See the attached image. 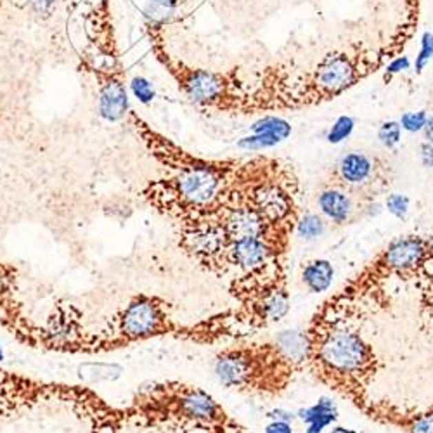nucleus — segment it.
Masks as SVG:
<instances>
[{"instance_id":"1","label":"nucleus","mask_w":433,"mask_h":433,"mask_svg":"<svg viewBox=\"0 0 433 433\" xmlns=\"http://www.w3.org/2000/svg\"><path fill=\"white\" fill-rule=\"evenodd\" d=\"M127 118L151 157L167 172L148 182L141 196L177 231L212 224L229 208L252 198L259 185L295 177L288 165L272 158L241 161L194 157L151 128L134 111H128Z\"/></svg>"},{"instance_id":"2","label":"nucleus","mask_w":433,"mask_h":433,"mask_svg":"<svg viewBox=\"0 0 433 433\" xmlns=\"http://www.w3.org/2000/svg\"><path fill=\"white\" fill-rule=\"evenodd\" d=\"M305 363L317 381L357 409L370 401L381 370L373 343L352 326L347 312L321 303L307 324Z\"/></svg>"},{"instance_id":"3","label":"nucleus","mask_w":433,"mask_h":433,"mask_svg":"<svg viewBox=\"0 0 433 433\" xmlns=\"http://www.w3.org/2000/svg\"><path fill=\"white\" fill-rule=\"evenodd\" d=\"M307 367L303 331H281L269 340L236 341L213 357V373L222 387L252 397L286 394Z\"/></svg>"},{"instance_id":"4","label":"nucleus","mask_w":433,"mask_h":433,"mask_svg":"<svg viewBox=\"0 0 433 433\" xmlns=\"http://www.w3.org/2000/svg\"><path fill=\"white\" fill-rule=\"evenodd\" d=\"M189 324H179L174 319V305L167 299L139 292L108 317L99 330L71 338L56 336L54 331L46 330L40 348L57 354L99 355L157 338L189 341Z\"/></svg>"},{"instance_id":"5","label":"nucleus","mask_w":433,"mask_h":433,"mask_svg":"<svg viewBox=\"0 0 433 433\" xmlns=\"http://www.w3.org/2000/svg\"><path fill=\"white\" fill-rule=\"evenodd\" d=\"M121 409L127 425L144 428L167 426L201 433L238 423L205 388L179 380L141 385Z\"/></svg>"},{"instance_id":"6","label":"nucleus","mask_w":433,"mask_h":433,"mask_svg":"<svg viewBox=\"0 0 433 433\" xmlns=\"http://www.w3.org/2000/svg\"><path fill=\"white\" fill-rule=\"evenodd\" d=\"M394 281L414 283L433 307V238L426 234H402L388 241L363 269L343 284L324 305L348 312L359 302L374 296Z\"/></svg>"},{"instance_id":"7","label":"nucleus","mask_w":433,"mask_h":433,"mask_svg":"<svg viewBox=\"0 0 433 433\" xmlns=\"http://www.w3.org/2000/svg\"><path fill=\"white\" fill-rule=\"evenodd\" d=\"M54 404L70 407L92 433H118L127 426L123 409L111 405L92 388L39 380L0 366V414Z\"/></svg>"},{"instance_id":"8","label":"nucleus","mask_w":433,"mask_h":433,"mask_svg":"<svg viewBox=\"0 0 433 433\" xmlns=\"http://www.w3.org/2000/svg\"><path fill=\"white\" fill-rule=\"evenodd\" d=\"M90 46L99 52V61L87 57L85 66L97 83V106L99 114L108 123H118L128 114V92L125 82V68L118 56L113 21L110 16V2H94L85 26Z\"/></svg>"},{"instance_id":"9","label":"nucleus","mask_w":433,"mask_h":433,"mask_svg":"<svg viewBox=\"0 0 433 433\" xmlns=\"http://www.w3.org/2000/svg\"><path fill=\"white\" fill-rule=\"evenodd\" d=\"M229 293L238 302L236 312L248 333L281 323L292 309L288 262H270L252 272L232 276Z\"/></svg>"},{"instance_id":"10","label":"nucleus","mask_w":433,"mask_h":433,"mask_svg":"<svg viewBox=\"0 0 433 433\" xmlns=\"http://www.w3.org/2000/svg\"><path fill=\"white\" fill-rule=\"evenodd\" d=\"M390 168L380 158L370 157L363 151H352L334 165L330 185L374 203V198L390 185Z\"/></svg>"},{"instance_id":"11","label":"nucleus","mask_w":433,"mask_h":433,"mask_svg":"<svg viewBox=\"0 0 433 433\" xmlns=\"http://www.w3.org/2000/svg\"><path fill=\"white\" fill-rule=\"evenodd\" d=\"M0 324L26 347L39 348L43 326L33 323L19 299L18 270L0 260Z\"/></svg>"},{"instance_id":"12","label":"nucleus","mask_w":433,"mask_h":433,"mask_svg":"<svg viewBox=\"0 0 433 433\" xmlns=\"http://www.w3.org/2000/svg\"><path fill=\"white\" fill-rule=\"evenodd\" d=\"M359 411L378 425L392 426L402 433H433V404L409 407L370 397Z\"/></svg>"},{"instance_id":"13","label":"nucleus","mask_w":433,"mask_h":433,"mask_svg":"<svg viewBox=\"0 0 433 433\" xmlns=\"http://www.w3.org/2000/svg\"><path fill=\"white\" fill-rule=\"evenodd\" d=\"M157 57L160 63L170 71L174 79L179 82L182 92L189 101L196 104H208L219 99L222 94V79L205 70H192L185 64L174 61L161 47H154Z\"/></svg>"},{"instance_id":"14","label":"nucleus","mask_w":433,"mask_h":433,"mask_svg":"<svg viewBox=\"0 0 433 433\" xmlns=\"http://www.w3.org/2000/svg\"><path fill=\"white\" fill-rule=\"evenodd\" d=\"M321 215L334 229L348 228L373 215V203L364 201L334 185H328L317 196Z\"/></svg>"},{"instance_id":"15","label":"nucleus","mask_w":433,"mask_h":433,"mask_svg":"<svg viewBox=\"0 0 433 433\" xmlns=\"http://www.w3.org/2000/svg\"><path fill=\"white\" fill-rule=\"evenodd\" d=\"M82 0H0V12L6 9L28 14L37 21H49L64 11L77 9Z\"/></svg>"},{"instance_id":"16","label":"nucleus","mask_w":433,"mask_h":433,"mask_svg":"<svg viewBox=\"0 0 433 433\" xmlns=\"http://www.w3.org/2000/svg\"><path fill=\"white\" fill-rule=\"evenodd\" d=\"M354 82V66L345 56H328L317 70V85L326 92H340Z\"/></svg>"},{"instance_id":"17","label":"nucleus","mask_w":433,"mask_h":433,"mask_svg":"<svg viewBox=\"0 0 433 433\" xmlns=\"http://www.w3.org/2000/svg\"><path fill=\"white\" fill-rule=\"evenodd\" d=\"M299 416L307 425V433H323L324 428L338 419V407L331 399L323 397L310 407L302 409Z\"/></svg>"},{"instance_id":"18","label":"nucleus","mask_w":433,"mask_h":433,"mask_svg":"<svg viewBox=\"0 0 433 433\" xmlns=\"http://www.w3.org/2000/svg\"><path fill=\"white\" fill-rule=\"evenodd\" d=\"M334 267L326 259H314L303 265L302 281L310 293H324L333 284Z\"/></svg>"},{"instance_id":"19","label":"nucleus","mask_w":433,"mask_h":433,"mask_svg":"<svg viewBox=\"0 0 433 433\" xmlns=\"http://www.w3.org/2000/svg\"><path fill=\"white\" fill-rule=\"evenodd\" d=\"M326 224L323 215H317V213H305V215H300L299 222H296L295 232L299 236H302L303 239H317L319 236L324 234L326 231Z\"/></svg>"},{"instance_id":"20","label":"nucleus","mask_w":433,"mask_h":433,"mask_svg":"<svg viewBox=\"0 0 433 433\" xmlns=\"http://www.w3.org/2000/svg\"><path fill=\"white\" fill-rule=\"evenodd\" d=\"M253 134H260V132H270V134H276L281 141L290 137L292 134V125L288 123L286 120H281V118H274V117H267L263 120L255 121L252 125Z\"/></svg>"},{"instance_id":"21","label":"nucleus","mask_w":433,"mask_h":433,"mask_svg":"<svg viewBox=\"0 0 433 433\" xmlns=\"http://www.w3.org/2000/svg\"><path fill=\"white\" fill-rule=\"evenodd\" d=\"M281 141L276 134H270V132H260V134H253L250 137H243L241 141L238 142V146L241 150H252V151H259V150H267V148H272L276 144H279Z\"/></svg>"},{"instance_id":"22","label":"nucleus","mask_w":433,"mask_h":433,"mask_svg":"<svg viewBox=\"0 0 433 433\" xmlns=\"http://www.w3.org/2000/svg\"><path fill=\"white\" fill-rule=\"evenodd\" d=\"M130 90L132 94L137 97L139 103L142 104L153 103V99L157 97L153 83L148 79H144V77H134V79L130 80Z\"/></svg>"},{"instance_id":"23","label":"nucleus","mask_w":433,"mask_h":433,"mask_svg":"<svg viewBox=\"0 0 433 433\" xmlns=\"http://www.w3.org/2000/svg\"><path fill=\"white\" fill-rule=\"evenodd\" d=\"M354 125H355L354 118L340 117L336 121H334L333 127H331L330 134H328V141H330L331 144H338V142H341L343 139H347L348 135L352 134Z\"/></svg>"},{"instance_id":"24","label":"nucleus","mask_w":433,"mask_h":433,"mask_svg":"<svg viewBox=\"0 0 433 433\" xmlns=\"http://www.w3.org/2000/svg\"><path fill=\"white\" fill-rule=\"evenodd\" d=\"M409 205H411V201H409V198L405 194H397V192L388 194L387 208L395 219H399V221H404L405 216H407Z\"/></svg>"},{"instance_id":"25","label":"nucleus","mask_w":433,"mask_h":433,"mask_svg":"<svg viewBox=\"0 0 433 433\" xmlns=\"http://www.w3.org/2000/svg\"><path fill=\"white\" fill-rule=\"evenodd\" d=\"M402 127L399 121H387V123L381 125L380 132H378V137L383 142V146L387 148H395L401 141Z\"/></svg>"},{"instance_id":"26","label":"nucleus","mask_w":433,"mask_h":433,"mask_svg":"<svg viewBox=\"0 0 433 433\" xmlns=\"http://www.w3.org/2000/svg\"><path fill=\"white\" fill-rule=\"evenodd\" d=\"M426 117L425 111H418V113H404L401 118V127L407 132H418L423 130L426 125Z\"/></svg>"},{"instance_id":"27","label":"nucleus","mask_w":433,"mask_h":433,"mask_svg":"<svg viewBox=\"0 0 433 433\" xmlns=\"http://www.w3.org/2000/svg\"><path fill=\"white\" fill-rule=\"evenodd\" d=\"M433 57V33L426 32L421 40V52L416 59V71H421L425 64Z\"/></svg>"},{"instance_id":"28","label":"nucleus","mask_w":433,"mask_h":433,"mask_svg":"<svg viewBox=\"0 0 433 433\" xmlns=\"http://www.w3.org/2000/svg\"><path fill=\"white\" fill-rule=\"evenodd\" d=\"M263 433H293V426L290 421H283V419H272L269 425L265 426Z\"/></svg>"},{"instance_id":"29","label":"nucleus","mask_w":433,"mask_h":433,"mask_svg":"<svg viewBox=\"0 0 433 433\" xmlns=\"http://www.w3.org/2000/svg\"><path fill=\"white\" fill-rule=\"evenodd\" d=\"M421 163L426 168H433V144L430 142L421 144Z\"/></svg>"},{"instance_id":"30","label":"nucleus","mask_w":433,"mask_h":433,"mask_svg":"<svg viewBox=\"0 0 433 433\" xmlns=\"http://www.w3.org/2000/svg\"><path fill=\"white\" fill-rule=\"evenodd\" d=\"M201 433H246V432H245V426L239 425V423H234V425H231V426L208 430V432H201Z\"/></svg>"},{"instance_id":"31","label":"nucleus","mask_w":433,"mask_h":433,"mask_svg":"<svg viewBox=\"0 0 433 433\" xmlns=\"http://www.w3.org/2000/svg\"><path fill=\"white\" fill-rule=\"evenodd\" d=\"M409 68V59L407 57H399V59H395L394 63L388 66V73H397V71H402V70H407Z\"/></svg>"},{"instance_id":"32","label":"nucleus","mask_w":433,"mask_h":433,"mask_svg":"<svg viewBox=\"0 0 433 433\" xmlns=\"http://www.w3.org/2000/svg\"><path fill=\"white\" fill-rule=\"evenodd\" d=\"M425 137H426V142H430V144H433V114L428 118V120H426V125H425Z\"/></svg>"}]
</instances>
